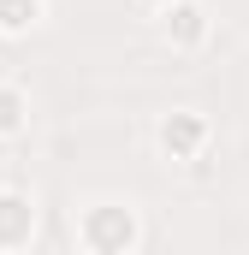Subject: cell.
Returning <instances> with one entry per match:
<instances>
[{"instance_id": "obj_1", "label": "cell", "mask_w": 249, "mask_h": 255, "mask_svg": "<svg viewBox=\"0 0 249 255\" xmlns=\"http://www.w3.org/2000/svg\"><path fill=\"white\" fill-rule=\"evenodd\" d=\"M71 238L83 255H136L142 250V214L130 202H89L71 214Z\"/></svg>"}, {"instance_id": "obj_2", "label": "cell", "mask_w": 249, "mask_h": 255, "mask_svg": "<svg viewBox=\"0 0 249 255\" xmlns=\"http://www.w3.org/2000/svg\"><path fill=\"white\" fill-rule=\"evenodd\" d=\"M154 148L166 166H202L208 148H214V119L196 113V107H172L154 119Z\"/></svg>"}, {"instance_id": "obj_3", "label": "cell", "mask_w": 249, "mask_h": 255, "mask_svg": "<svg viewBox=\"0 0 249 255\" xmlns=\"http://www.w3.org/2000/svg\"><path fill=\"white\" fill-rule=\"evenodd\" d=\"M154 24H160V42L172 54H202L208 36H214V18H208L202 0H172L166 12H154Z\"/></svg>"}, {"instance_id": "obj_4", "label": "cell", "mask_w": 249, "mask_h": 255, "mask_svg": "<svg viewBox=\"0 0 249 255\" xmlns=\"http://www.w3.org/2000/svg\"><path fill=\"white\" fill-rule=\"evenodd\" d=\"M36 232H42V208H36V196L0 184V255L30 250V244H36Z\"/></svg>"}, {"instance_id": "obj_5", "label": "cell", "mask_w": 249, "mask_h": 255, "mask_svg": "<svg viewBox=\"0 0 249 255\" xmlns=\"http://www.w3.org/2000/svg\"><path fill=\"white\" fill-rule=\"evenodd\" d=\"M30 130V89L0 77V142H18Z\"/></svg>"}, {"instance_id": "obj_6", "label": "cell", "mask_w": 249, "mask_h": 255, "mask_svg": "<svg viewBox=\"0 0 249 255\" xmlns=\"http://www.w3.org/2000/svg\"><path fill=\"white\" fill-rule=\"evenodd\" d=\"M36 24H42V0H0V36L6 42L30 36Z\"/></svg>"}, {"instance_id": "obj_7", "label": "cell", "mask_w": 249, "mask_h": 255, "mask_svg": "<svg viewBox=\"0 0 249 255\" xmlns=\"http://www.w3.org/2000/svg\"><path fill=\"white\" fill-rule=\"evenodd\" d=\"M136 6H142V12H166L172 0H136Z\"/></svg>"}]
</instances>
